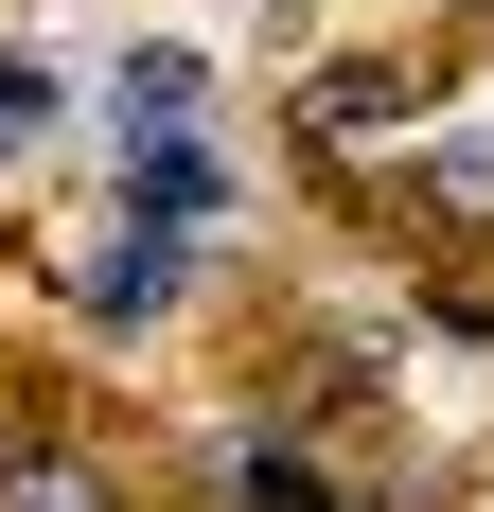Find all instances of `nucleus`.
Listing matches in <instances>:
<instances>
[{"label": "nucleus", "instance_id": "nucleus-7", "mask_svg": "<svg viewBox=\"0 0 494 512\" xmlns=\"http://www.w3.org/2000/svg\"><path fill=\"white\" fill-rule=\"evenodd\" d=\"M247 495H265V512H336V477H318V460H247Z\"/></svg>", "mask_w": 494, "mask_h": 512}, {"label": "nucleus", "instance_id": "nucleus-3", "mask_svg": "<svg viewBox=\"0 0 494 512\" xmlns=\"http://www.w3.org/2000/svg\"><path fill=\"white\" fill-rule=\"evenodd\" d=\"M195 106H212L195 53H124V71H106V124H124V142H142V124H195Z\"/></svg>", "mask_w": 494, "mask_h": 512}, {"label": "nucleus", "instance_id": "nucleus-4", "mask_svg": "<svg viewBox=\"0 0 494 512\" xmlns=\"http://www.w3.org/2000/svg\"><path fill=\"white\" fill-rule=\"evenodd\" d=\"M0 512H124V495H106L71 442H0Z\"/></svg>", "mask_w": 494, "mask_h": 512}, {"label": "nucleus", "instance_id": "nucleus-2", "mask_svg": "<svg viewBox=\"0 0 494 512\" xmlns=\"http://www.w3.org/2000/svg\"><path fill=\"white\" fill-rule=\"evenodd\" d=\"M212 195H230V159H212L195 124H142V142H124V212H142V230H212Z\"/></svg>", "mask_w": 494, "mask_h": 512}, {"label": "nucleus", "instance_id": "nucleus-6", "mask_svg": "<svg viewBox=\"0 0 494 512\" xmlns=\"http://www.w3.org/2000/svg\"><path fill=\"white\" fill-rule=\"evenodd\" d=\"M18 142H53V71H0V159Z\"/></svg>", "mask_w": 494, "mask_h": 512}, {"label": "nucleus", "instance_id": "nucleus-1", "mask_svg": "<svg viewBox=\"0 0 494 512\" xmlns=\"http://www.w3.org/2000/svg\"><path fill=\"white\" fill-rule=\"evenodd\" d=\"M177 283H195V230H142V212H124V230H106L89 265H71V301H89L106 336H124V318H159Z\"/></svg>", "mask_w": 494, "mask_h": 512}, {"label": "nucleus", "instance_id": "nucleus-5", "mask_svg": "<svg viewBox=\"0 0 494 512\" xmlns=\"http://www.w3.org/2000/svg\"><path fill=\"white\" fill-rule=\"evenodd\" d=\"M424 195H459V212L494 195V142H477V124H459V142H424Z\"/></svg>", "mask_w": 494, "mask_h": 512}]
</instances>
